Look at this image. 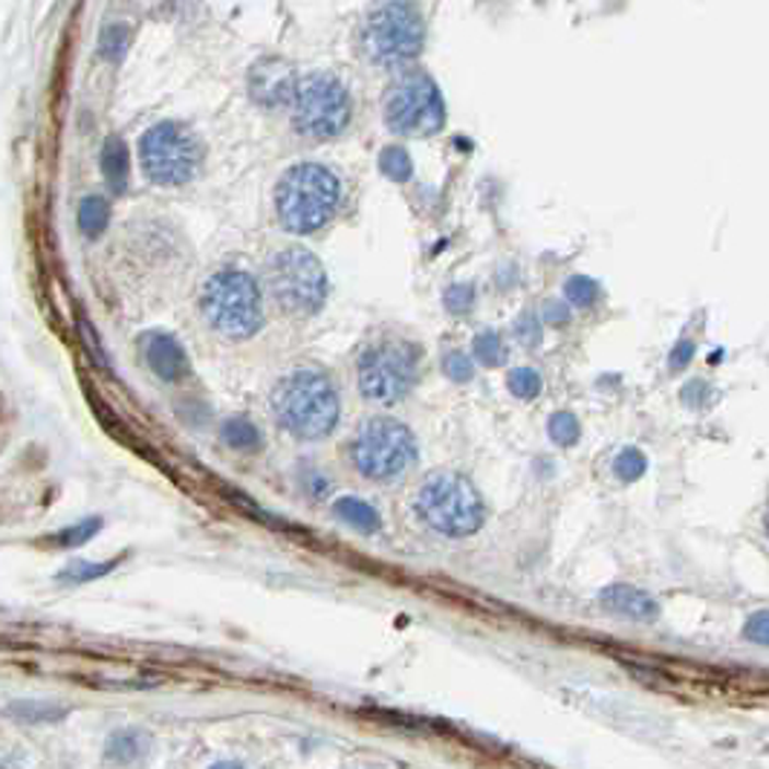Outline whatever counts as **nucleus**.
I'll return each instance as SVG.
<instances>
[{
  "label": "nucleus",
  "mask_w": 769,
  "mask_h": 769,
  "mask_svg": "<svg viewBox=\"0 0 769 769\" xmlns=\"http://www.w3.org/2000/svg\"><path fill=\"white\" fill-rule=\"evenodd\" d=\"M269 408L290 438L324 440L339 426V391L318 368H295L278 380Z\"/></svg>",
  "instance_id": "nucleus-1"
},
{
  "label": "nucleus",
  "mask_w": 769,
  "mask_h": 769,
  "mask_svg": "<svg viewBox=\"0 0 769 769\" xmlns=\"http://www.w3.org/2000/svg\"><path fill=\"white\" fill-rule=\"evenodd\" d=\"M426 21L417 0H376L357 26L359 56L376 70H403L422 53Z\"/></svg>",
  "instance_id": "nucleus-2"
},
{
  "label": "nucleus",
  "mask_w": 769,
  "mask_h": 769,
  "mask_svg": "<svg viewBox=\"0 0 769 769\" xmlns=\"http://www.w3.org/2000/svg\"><path fill=\"white\" fill-rule=\"evenodd\" d=\"M341 206V179L327 165L299 162L283 171L276 188V211L292 235H313L336 218Z\"/></svg>",
  "instance_id": "nucleus-3"
},
{
  "label": "nucleus",
  "mask_w": 769,
  "mask_h": 769,
  "mask_svg": "<svg viewBox=\"0 0 769 769\" xmlns=\"http://www.w3.org/2000/svg\"><path fill=\"white\" fill-rule=\"evenodd\" d=\"M200 313L223 339H252L264 327V290L246 269L223 267L200 290Z\"/></svg>",
  "instance_id": "nucleus-4"
},
{
  "label": "nucleus",
  "mask_w": 769,
  "mask_h": 769,
  "mask_svg": "<svg viewBox=\"0 0 769 769\" xmlns=\"http://www.w3.org/2000/svg\"><path fill=\"white\" fill-rule=\"evenodd\" d=\"M422 348L405 336H380L359 350L357 385L362 399L373 405H394L405 399L420 380Z\"/></svg>",
  "instance_id": "nucleus-5"
},
{
  "label": "nucleus",
  "mask_w": 769,
  "mask_h": 769,
  "mask_svg": "<svg viewBox=\"0 0 769 769\" xmlns=\"http://www.w3.org/2000/svg\"><path fill=\"white\" fill-rule=\"evenodd\" d=\"M348 461L364 480H399L417 463V440L411 429L394 417H371L353 431Z\"/></svg>",
  "instance_id": "nucleus-6"
},
{
  "label": "nucleus",
  "mask_w": 769,
  "mask_h": 769,
  "mask_svg": "<svg viewBox=\"0 0 769 769\" xmlns=\"http://www.w3.org/2000/svg\"><path fill=\"white\" fill-rule=\"evenodd\" d=\"M413 510L434 533L448 538L475 535L486 521V506L478 489L457 471H438L422 480L413 498Z\"/></svg>",
  "instance_id": "nucleus-7"
},
{
  "label": "nucleus",
  "mask_w": 769,
  "mask_h": 769,
  "mask_svg": "<svg viewBox=\"0 0 769 769\" xmlns=\"http://www.w3.org/2000/svg\"><path fill=\"white\" fill-rule=\"evenodd\" d=\"M264 281L287 316H316L327 299V272L322 260L299 243L283 246L267 260Z\"/></svg>",
  "instance_id": "nucleus-8"
},
{
  "label": "nucleus",
  "mask_w": 769,
  "mask_h": 769,
  "mask_svg": "<svg viewBox=\"0 0 769 769\" xmlns=\"http://www.w3.org/2000/svg\"><path fill=\"white\" fill-rule=\"evenodd\" d=\"M353 116V98L345 81L333 73H310L299 81L292 96V130L310 142H330L341 137Z\"/></svg>",
  "instance_id": "nucleus-9"
},
{
  "label": "nucleus",
  "mask_w": 769,
  "mask_h": 769,
  "mask_svg": "<svg viewBox=\"0 0 769 769\" xmlns=\"http://www.w3.org/2000/svg\"><path fill=\"white\" fill-rule=\"evenodd\" d=\"M382 116L399 137H431L443 128L445 102L438 81L422 70H403L382 93Z\"/></svg>",
  "instance_id": "nucleus-10"
},
{
  "label": "nucleus",
  "mask_w": 769,
  "mask_h": 769,
  "mask_svg": "<svg viewBox=\"0 0 769 769\" xmlns=\"http://www.w3.org/2000/svg\"><path fill=\"white\" fill-rule=\"evenodd\" d=\"M139 162L154 186H186L202 162V145L195 130L183 121H160L148 128L139 142Z\"/></svg>",
  "instance_id": "nucleus-11"
},
{
  "label": "nucleus",
  "mask_w": 769,
  "mask_h": 769,
  "mask_svg": "<svg viewBox=\"0 0 769 769\" xmlns=\"http://www.w3.org/2000/svg\"><path fill=\"white\" fill-rule=\"evenodd\" d=\"M299 81V73L292 70L290 61L276 56L258 58L249 70V96L264 110H278V107L290 110Z\"/></svg>",
  "instance_id": "nucleus-12"
},
{
  "label": "nucleus",
  "mask_w": 769,
  "mask_h": 769,
  "mask_svg": "<svg viewBox=\"0 0 769 769\" xmlns=\"http://www.w3.org/2000/svg\"><path fill=\"white\" fill-rule=\"evenodd\" d=\"M139 348H142V357H145V364L151 368L154 376H160L162 382H179L188 376V357L183 345H179L174 336L160 330L145 333L139 339Z\"/></svg>",
  "instance_id": "nucleus-13"
},
{
  "label": "nucleus",
  "mask_w": 769,
  "mask_h": 769,
  "mask_svg": "<svg viewBox=\"0 0 769 769\" xmlns=\"http://www.w3.org/2000/svg\"><path fill=\"white\" fill-rule=\"evenodd\" d=\"M599 605L610 614L633 619V622H651L660 616L656 599H651L645 591L633 587V584H610V587H605L599 593Z\"/></svg>",
  "instance_id": "nucleus-14"
},
{
  "label": "nucleus",
  "mask_w": 769,
  "mask_h": 769,
  "mask_svg": "<svg viewBox=\"0 0 769 769\" xmlns=\"http://www.w3.org/2000/svg\"><path fill=\"white\" fill-rule=\"evenodd\" d=\"M151 746V737L142 729H116L105 744V761L114 767H130L142 761Z\"/></svg>",
  "instance_id": "nucleus-15"
},
{
  "label": "nucleus",
  "mask_w": 769,
  "mask_h": 769,
  "mask_svg": "<svg viewBox=\"0 0 769 769\" xmlns=\"http://www.w3.org/2000/svg\"><path fill=\"white\" fill-rule=\"evenodd\" d=\"M102 174H105L107 188H110L114 195H121V191L128 188L130 154L125 139L116 137V133H110V137L105 139V148H102Z\"/></svg>",
  "instance_id": "nucleus-16"
},
{
  "label": "nucleus",
  "mask_w": 769,
  "mask_h": 769,
  "mask_svg": "<svg viewBox=\"0 0 769 769\" xmlns=\"http://www.w3.org/2000/svg\"><path fill=\"white\" fill-rule=\"evenodd\" d=\"M333 512H336L345 524H350L353 529H359V533L364 535H373L382 529L380 512L373 510L368 501H362V498H350V494H345V498H339V501L333 503Z\"/></svg>",
  "instance_id": "nucleus-17"
},
{
  "label": "nucleus",
  "mask_w": 769,
  "mask_h": 769,
  "mask_svg": "<svg viewBox=\"0 0 769 769\" xmlns=\"http://www.w3.org/2000/svg\"><path fill=\"white\" fill-rule=\"evenodd\" d=\"M107 223H110V202L105 197L90 195L79 202V229L81 235L96 241V237L105 235Z\"/></svg>",
  "instance_id": "nucleus-18"
},
{
  "label": "nucleus",
  "mask_w": 769,
  "mask_h": 769,
  "mask_svg": "<svg viewBox=\"0 0 769 769\" xmlns=\"http://www.w3.org/2000/svg\"><path fill=\"white\" fill-rule=\"evenodd\" d=\"M220 438H223V443H226L229 448H235V452H258L260 443H264L258 426L252 420H246V417H229V420L223 422V429H220Z\"/></svg>",
  "instance_id": "nucleus-19"
},
{
  "label": "nucleus",
  "mask_w": 769,
  "mask_h": 769,
  "mask_svg": "<svg viewBox=\"0 0 769 769\" xmlns=\"http://www.w3.org/2000/svg\"><path fill=\"white\" fill-rule=\"evenodd\" d=\"M119 564V559L114 561H70V564L58 573V582H67V584H88L93 582V579H102V575H107L114 567Z\"/></svg>",
  "instance_id": "nucleus-20"
},
{
  "label": "nucleus",
  "mask_w": 769,
  "mask_h": 769,
  "mask_svg": "<svg viewBox=\"0 0 769 769\" xmlns=\"http://www.w3.org/2000/svg\"><path fill=\"white\" fill-rule=\"evenodd\" d=\"M380 168H382V174L391 179V183H408L413 174V162L405 148L388 145V148H382Z\"/></svg>",
  "instance_id": "nucleus-21"
},
{
  "label": "nucleus",
  "mask_w": 769,
  "mask_h": 769,
  "mask_svg": "<svg viewBox=\"0 0 769 769\" xmlns=\"http://www.w3.org/2000/svg\"><path fill=\"white\" fill-rule=\"evenodd\" d=\"M471 353H475V359H478L483 368H501L503 359H506V348H503L501 333H494V330L478 333L475 341H471Z\"/></svg>",
  "instance_id": "nucleus-22"
},
{
  "label": "nucleus",
  "mask_w": 769,
  "mask_h": 769,
  "mask_svg": "<svg viewBox=\"0 0 769 769\" xmlns=\"http://www.w3.org/2000/svg\"><path fill=\"white\" fill-rule=\"evenodd\" d=\"M98 529H102V519H84L79 521V524L61 529V533L49 535L47 544L49 547H81V544H88Z\"/></svg>",
  "instance_id": "nucleus-23"
},
{
  "label": "nucleus",
  "mask_w": 769,
  "mask_h": 769,
  "mask_svg": "<svg viewBox=\"0 0 769 769\" xmlns=\"http://www.w3.org/2000/svg\"><path fill=\"white\" fill-rule=\"evenodd\" d=\"M547 434H550V440L556 445L570 448V445H575L579 443V438H582V426H579V420H575V413L559 411V413H552L550 422H547Z\"/></svg>",
  "instance_id": "nucleus-24"
},
{
  "label": "nucleus",
  "mask_w": 769,
  "mask_h": 769,
  "mask_svg": "<svg viewBox=\"0 0 769 769\" xmlns=\"http://www.w3.org/2000/svg\"><path fill=\"white\" fill-rule=\"evenodd\" d=\"M564 299L573 307H593L599 301V283L587 276H573L564 283Z\"/></svg>",
  "instance_id": "nucleus-25"
},
{
  "label": "nucleus",
  "mask_w": 769,
  "mask_h": 769,
  "mask_svg": "<svg viewBox=\"0 0 769 769\" xmlns=\"http://www.w3.org/2000/svg\"><path fill=\"white\" fill-rule=\"evenodd\" d=\"M506 385H510L512 397L519 399H535L544 388L541 376H538V371H533V368H515V371H510Z\"/></svg>",
  "instance_id": "nucleus-26"
},
{
  "label": "nucleus",
  "mask_w": 769,
  "mask_h": 769,
  "mask_svg": "<svg viewBox=\"0 0 769 769\" xmlns=\"http://www.w3.org/2000/svg\"><path fill=\"white\" fill-rule=\"evenodd\" d=\"M645 469H648V461H645V454H642L640 448H625V452L616 454L614 471H616V478L625 480V483H633V480H640L642 475H645Z\"/></svg>",
  "instance_id": "nucleus-27"
},
{
  "label": "nucleus",
  "mask_w": 769,
  "mask_h": 769,
  "mask_svg": "<svg viewBox=\"0 0 769 769\" xmlns=\"http://www.w3.org/2000/svg\"><path fill=\"white\" fill-rule=\"evenodd\" d=\"M9 712L21 718L24 723H53L67 718V709H58V706H40V703H18L12 706Z\"/></svg>",
  "instance_id": "nucleus-28"
},
{
  "label": "nucleus",
  "mask_w": 769,
  "mask_h": 769,
  "mask_svg": "<svg viewBox=\"0 0 769 769\" xmlns=\"http://www.w3.org/2000/svg\"><path fill=\"white\" fill-rule=\"evenodd\" d=\"M443 304L452 316H466L475 307V287L471 283H452L443 292Z\"/></svg>",
  "instance_id": "nucleus-29"
},
{
  "label": "nucleus",
  "mask_w": 769,
  "mask_h": 769,
  "mask_svg": "<svg viewBox=\"0 0 769 769\" xmlns=\"http://www.w3.org/2000/svg\"><path fill=\"white\" fill-rule=\"evenodd\" d=\"M544 318H538L533 310L521 313L519 322H515V339L524 345V348H538L544 339Z\"/></svg>",
  "instance_id": "nucleus-30"
},
{
  "label": "nucleus",
  "mask_w": 769,
  "mask_h": 769,
  "mask_svg": "<svg viewBox=\"0 0 769 769\" xmlns=\"http://www.w3.org/2000/svg\"><path fill=\"white\" fill-rule=\"evenodd\" d=\"M443 373L448 376L452 382H471V376H475V362H471L466 353H461V350H448L443 357Z\"/></svg>",
  "instance_id": "nucleus-31"
},
{
  "label": "nucleus",
  "mask_w": 769,
  "mask_h": 769,
  "mask_svg": "<svg viewBox=\"0 0 769 769\" xmlns=\"http://www.w3.org/2000/svg\"><path fill=\"white\" fill-rule=\"evenodd\" d=\"M744 637L755 645H769V610L753 614L744 625Z\"/></svg>",
  "instance_id": "nucleus-32"
},
{
  "label": "nucleus",
  "mask_w": 769,
  "mask_h": 769,
  "mask_svg": "<svg viewBox=\"0 0 769 769\" xmlns=\"http://www.w3.org/2000/svg\"><path fill=\"white\" fill-rule=\"evenodd\" d=\"M544 322L552 324V327H564L570 322V304L561 299H550L544 304Z\"/></svg>",
  "instance_id": "nucleus-33"
},
{
  "label": "nucleus",
  "mask_w": 769,
  "mask_h": 769,
  "mask_svg": "<svg viewBox=\"0 0 769 769\" xmlns=\"http://www.w3.org/2000/svg\"><path fill=\"white\" fill-rule=\"evenodd\" d=\"M695 359V341H680V345H674L672 357H668V368L672 371H683L688 362Z\"/></svg>",
  "instance_id": "nucleus-34"
},
{
  "label": "nucleus",
  "mask_w": 769,
  "mask_h": 769,
  "mask_svg": "<svg viewBox=\"0 0 769 769\" xmlns=\"http://www.w3.org/2000/svg\"><path fill=\"white\" fill-rule=\"evenodd\" d=\"M209 769H243V764H237V761H218L214 767H209Z\"/></svg>",
  "instance_id": "nucleus-35"
},
{
  "label": "nucleus",
  "mask_w": 769,
  "mask_h": 769,
  "mask_svg": "<svg viewBox=\"0 0 769 769\" xmlns=\"http://www.w3.org/2000/svg\"><path fill=\"white\" fill-rule=\"evenodd\" d=\"M764 526H767V535H769V510H767V519H764Z\"/></svg>",
  "instance_id": "nucleus-36"
}]
</instances>
